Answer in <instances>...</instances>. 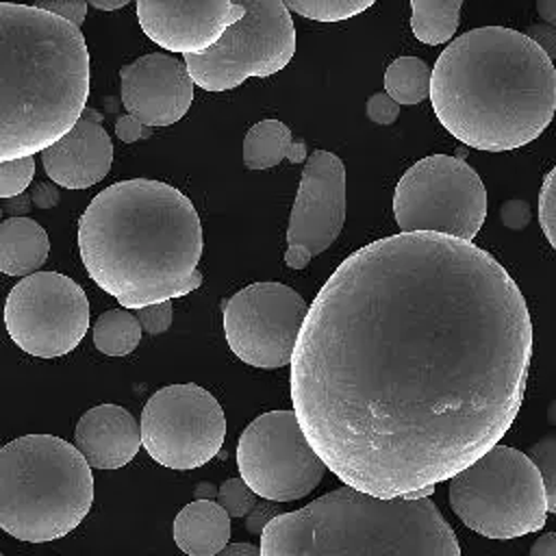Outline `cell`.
Instances as JSON below:
<instances>
[{
    "label": "cell",
    "mask_w": 556,
    "mask_h": 556,
    "mask_svg": "<svg viewBox=\"0 0 556 556\" xmlns=\"http://www.w3.org/2000/svg\"><path fill=\"white\" fill-rule=\"evenodd\" d=\"M532 324L486 250L400 232L352 252L326 280L291 356V402L343 484L393 497L437 486L515 421Z\"/></svg>",
    "instance_id": "obj_1"
},
{
    "label": "cell",
    "mask_w": 556,
    "mask_h": 556,
    "mask_svg": "<svg viewBox=\"0 0 556 556\" xmlns=\"http://www.w3.org/2000/svg\"><path fill=\"white\" fill-rule=\"evenodd\" d=\"M89 278L126 308L182 298L202 285V226L176 187L130 178L100 191L78 219Z\"/></svg>",
    "instance_id": "obj_2"
},
{
    "label": "cell",
    "mask_w": 556,
    "mask_h": 556,
    "mask_svg": "<svg viewBox=\"0 0 556 556\" xmlns=\"http://www.w3.org/2000/svg\"><path fill=\"white\" fill-rule=\"evenodd\" d=\"M430 100L443 128L469 148L504 152L534 141L556 111L554 61L526 33L482 26L439 54Z\"/></svg>",
    "instance_id": "obj_3"
},
{
    "label": "cell",
    "mask_w": 556,
    "mask_h": 556,
    "mask_svg": "<svg viewBox=\"0 0 556 556\" xmlns=\"http://www.w3.org/2000/svg\"><path fill=\"white\" fill-rule=\"evenodd\" d=\"M89 98L80 26L30 4L0 2V161L63 137Z\"/></svg>",
    "instance_id": "obj_4"
},
{
    "label": "cell",
    "mask_w": 556,
    "mask_h": 556,
    "mask_svg": "<svg viewBox=\"0 0 556 556\" xmlns=\"http://www.w3.org/2000/svg\"><path fill=\"white\" fill-rule=\"evenodd\" d=\"M258 547L263 556L460 554L454 530L430 497H380L350 484L300 510L274 515Z\"/></svg>",
    "instance_id": "obj_5"
},
{
    "label": "cell",
    "mask_w": 556,
    "mask_h": 556,
    "mask_svg": "<svg viewBox=\"0 0 556 556\" xmlns=\"http://www.w3.org/2000/svg\"><path fill=\"white\" fill-rule=\"evenodd\" d=\"M91 465L54 434H24L0 447V528L26 543L70 534L93 504Z\"/></svg>",
    "instance_id": "obj_6"
},
{
    "label": "cell",
    "mask_w": 556,
    "mask_h": 556,
    "mask_svg": "<svg viewBox=\"0 0 556 556\" xmlns=\"http://www.w3.org/2000/svg\"><path fill=\"white\" fill-rule=\"evenodd\" d=\"M458 519L486 539H515L545 526L543 480L528 454L500 441L447 478Z\"/></svg>",
    "instance_id": "obj_7"
},
{
    "label": "cell",
    "mask_w": 556,
    "mask_h": 556,
    "mask_svg": "<svg viewBox=\"0 0 556 556\" xmlns=\"http://www.w3.org/2000/svg\"><path fill=\"white\" fill-rule=\"evenodd\" d=\"M239 17L204 52H187L189 76L204 91H226L245 78L271 76L295 52V28L282 0H232Z\"/></svg>",
    "instance_id": "obj_8"
},
{
    "label": "cell",
    "mask_w": 556,
    "mask_h": 556,
    "mask_svg": "<svg viewBox=\"0 0 556 556\" xmlns=\"http://www.w3.org/2000/svg\"><path fill=\"white\" fill-rule=\"evenodd\" d=\"M393 215L402 232H441L471 241L486 217V189L463 159L432 154L402 174Z\"/></svg>",
    "instance_id": "obj_9"
},
{
    "label": "cell",
    "mask_w": 556,
    "mask_h": 556,
    "mask_svg": "<svg viewBox=\"0 0 556 556\" xmlns=\"http://www.w3.org/2000/svg\"><path fill=\"white\" fill-rule=\"evenodd\" d=\"M237 467L248 486L269 502L308 495L328 469L295 410H269L250 421L237 443Z\"/></svg>",
    "instance_id": "obj_10"
},
{
    "label": "cell",
    "mask_w": 556,
    "mask_h": 556,
    "mask_svg": "<svg viewBox=\"0 0 556 556\" xmlns=\"http://www.w3.org/2000/svg\"><path fill=\"white\" fill-rule=\"evenodd\" d=\"M141 445L159 465L189 471L217 456L226 437L219 402L200 384L159 389L141 410Z\"/></svg>",
    "instance_id": "obj_11"
},
{
    "label": "cell",
    "mask_w": 556,
    "mask_h": 556,
    "mask_svg": "<svg viewBox=\"0 0 556 556\" xmlns=\"http://www.w3.org/2000/svg\"><path fill=\"white\" fill-rule=\"evenodd\" d=\"M4 326L26 354H70L89 328V302L78 282L59 271H33L7 295Z\"/></svg>",
    "instance_id": "obj_12"
},
{
    "label": "cell",
    "mask_w": 556,
    "mask_h": 556,
    "mask_svg": "<svg viewBox=\"0 0 556 556\" xmlns=\"http://www.w3.org/2000/svg\"><path fill=\"white\" fill-rule=\"evenodd\" d=\"M306 300L280 282H254L224 302V334L237 358L258 369L291 363Z\"/></svg>",
    "instance_id": "obj_13"
},
{
    "label": "cell",
    "mask_w": 556,
    "mask_h": 556,
    "mask_svg": "<svg viewBox=\"0 0 556 556\" xmlns=\"http://www.w3.org/2000/svg\"><path fill=\"white\" fill-rule=\"evenodd\" d=\"M345 219V165L326 150L306 156L300 187L287 226L285 263L304 269L313 256L328 250Z\"/></svg>",
    "instance_id": "obj_14"
},
{
    "label": "cell",
    "mask_w": 556,
    "mask_h": 556,
    "mask_svg": "<svg viewBox=\"0 0 556 556\" xmlns=\"http://www.w3.org/2000/svg\"><path fill=\"white\" fill-rule=\"evenodd\" d=\"M232 0H137L141 30L156 46L195 54L211 48L239 17Z\"/></svg>",
    "instance_id": "obj_15"
},
{
    "label": "cell",
    "mask_w": 556,
    "mask_h": 556,
    "mask_svg": "<svg viewBox=\"0 0 556 556\" xmlns=\"http://www.w3.org/2000/svg\"><path fill=\"white\" fill-rule=\"evenodd\" d=\"M122 104L146 126H169L191 106L193 78L169 54H146L119 72Z\"/></svg>",
    "instance_id": "obj_16"
},
{
    "label": "cell",
    "mask_w": 556,
    "mask_h": 556,
    "mask_svg": "<svg viewBox=\"0 0 556 556\" xmlns=\"http://www.w3.org/2000/svg\"><path fill=\"white\" fill-rule=\"evenodd\" d=\"M39 154L52 182L65 189H87L109 174L113 143L102 126V115L85 106L74 126Z\"/></svg>",
    "instance_id": "obj_17"
},
{
    "label": "cell",
    "mask_w": 556,
    "mask_h": 556,
    "mask_svg": "<svg viewBox=\"0 0 556 556\" xmlns=\"http://www.w3.org/2000/svg\"><path fill=\"white\" fill-rule=\"evenodd\" d=\"M74 445L96 469H119L141 445L137 419L117 404H100L83 413L74 430Z\"/></svg>",
    "instance_id": "obj_18"
},
{
    "label": "cell",
    "mask_w": 556,
    "mask_h": 556,
    "mask_svg": "<svg viewBox=\"0 0 556 556\" xmlns=\"http://www.w3.org/2000/svg\"><path fill=\"white\" fill-rule=\"evenodd\" d=\"M174 543L191 556H215L230 541V515L219 502L193 500L174 519Z\"/></svg>",
    "instance_id": "obj_19"
},
{
    "label": "cell",
    "mask_w": 556,
    "mask_h": 556,
    "mask_svg": "<svg viewBox=\"0 0 556 556\" xmlns=\"http://www.w3.org/2000/svg\"><path fill=\"white\" fill-rule=\"evenodd\" d=\"M50 252L48 232L26 215L0 222V271L28 276L37 271Z\"/></svg>",
    "instance_id": "obj_20"
},
{
    "label": "cell",
    "mask_w": 556,
    "mask_h": 556,
    "mask_svg": "<svg viewBox=\"0 0 556 556\" xmlns=\"http://www.w3.org/2000/svg\"><path fill=\"white\" fill-rule=\"evenodd\" d=\"M306 146L293 141L287 124L278 119L256 122L243 139V163L248 169H269L280 161L302 163L306 161Z\"/></svg>",
    "instance_id": "obj_21"
},
{
    "label": "cell",
    "mask_w": 556,
    "mask_h": 556,
    "mask_svg": "<svg viewBox=\"0 0 556 556\" xmlns=\"http://www.w3.org/2000/svg\"><path fill=\"white\" fill-rule=\"evenodd\" d=\"M463 0H410L413 35L426 46L452 39L460 22Z\"/></svg>",
    "instance_id": "obj_22"
},
{
    "label": "cell",
    "mask_w": 556,
    "mask_h": 556,
    "mask_svg": "<svg viewBox=\"0 0 556 556\" xmlns=\"http://www.w3.org/2000/svg\"><path fill=\"white\" fill-rule=\"evenodd\" d=\"M432 70L417 56H397L384 72V91L400 104L413 106L430 96Z\"/></svg>",
    "instance_id": "obj_23"
},
{
    "label": "cell",
    "mask_w": 556,
    "mask_h": 556,
    "mask_svg": "<svg viewBox=\"0 0 556 556\" xmlns=\"http://www.w3.org/2000/svg\"><path fill=\"white\" fill-rule=\"evenodd\" d=\"M141 324L126 306L102 313L93 324V345L109 356L130 354L141 339Z\"/></svg>",
    "instance_id": "obj_24"
},
{
    "label": "cell",
    "mask_w": 556,
    "mask_h": 556,
    "mask_svg": "<svg viewBox=\"0 0 556 556\" xmlns=\"http://www.w3.org/2000/svg\"><path fill=\"white\" fill-rule=\"evenodd\" d=\"M289 11L315 22H341L369 9L376 0H282Z\"/></svg>",
    "instance_id": "obj_25"
},
{
    "label": "cell",
    "mask_w": 556,
    "mask_h": 556,
    "mask_svg": "<svg viewBox=\"0 0 556 556\" xmlns=\"http://www.w3.org/2000/svg\"><path fill=\"white\" fill-rule=\"evenodd\" d=\"M526 454L530 456V460L536 465L541 473L547 513L556 515V432L545 434L543 439L532 443Z\"/></svg>",
    "instance_id": "obj_26"
},
{
    "label": "cell",
    "mask_w": 556,
    "mask_h": 556,
    "mask_svg": "<svg viewBox=\"0 0 556 556\" xmlns=\"http://www.w3.org/2000/svg\"><path fill=\"white\" fill-rule=\"evenodd\" d=\"M35 176V154L0 161V200L28 189Z\"/></svg>",
    "instance_id": "obj_27"
},
{
    "label": "cell",
    "mask_w": 556,
    "mask_h": 556,
    "mask_svg": "<svg viewBox=\"0 0 556 556\" xmlns=\"http://www.w3.org/2000/svg\"><path fill=\"white\" fill-rule=\"evenodd\" d=\"M256 497L243 478H228L217 491V502L230 517H245L256 506Z\"/></svg>",
    "instance_id": "obj_28"
},
{
    "label": "cell",
    "mask_w": 556,
    "mask_h": 556,
    "mask_svg": "<svg viewBox=\"0 0 556 556\" xmlns=\"http://www.w3.org/2000/svg\"><path fill=\"white\" fill-rule=\"evenodd\" d=\"M539 224L556 250V165L545 176L541 191H539Z\"/></svg>",
    "instance_id": "obj_29"
},
{
    "label": "cell",
    "mask_w": 556,
    "mask_h": 556,
    "mask_svg": "<svg viewBox=\"0 0 556 556\" xmlns=\"http://www.w3.org/2000/svg\"><path fill=\"white\" fill-rule=\"evenodd\" d=\"M172 315H174L172 300H163V302H154L137 308V319L141 328L150 334H163L172 326Z\"/></svg>",
    "instance_id": "obj_30"
},
{
    "label": "cell",
    "mask_w": 556,
    "mask_h": 556,
    "mask_svg": "<svg viewBox=\"0 0 556 556\" xmlns=\"http://www.w3.org/2000/svg\"><path fill=\"white\" fill-rule=\"evenodd\" d=\"M367 117L378 126H391L400 115V102H395L387 91H378L367 100Z\"/></svg>",
    "instance_id": "obj_31"
},
{
    "label": "cell",
    "mask_w": 556,
    "mask_h": 556,
    "mask_svg": "<svg viewBox=\"0 0 556 556\" xmlns=\"http://www.w3.org/2000/svg\"><path fill=\"white\" fill-rule=\"evenodd\" d=\"M35 7L50 11L76 26H80L87 17V0H35Z\"/></svg>",
    "instance_id": "obj_32"
},
{
    "label": "cell",
    "mask_w": 556,
    "mask_h": 556,
    "mask_svg": "<svg viewBox=\"0 0 556 556\" xmlns=\"http://www.w3.org/2000/svg\"><path fill=\"white\" fill-rule=\"evenodd\" d=\"M500 219L510 230H523L532 219V208L526 200H506L500 206Z\"/></svg>",
    "instance_id": "obj_33"
},
{
    "label": "cell",
    "mask_w": 556,
    "mask_h": 556,
    "mask_svg": "<svg viewBox=\"0 0 556 556\" xmlns=\"http://www.w3.org/2000/svg\"><path fill=\"white\" fill-rule=\"evenodd\" d=\"M115 135L119 141L124 143H132V141H139V139H148L152 135V126H146L141 124L135 115H122L117 117L115 122Z\"/></svg>",
    "instance_id": "obj_34"
},
{
    "label": "cell",
    "mask_w": 556,
    "mask_h": 556,
    "mask_svg": "<svg viewBox=\"0 0 556 556\" xmlns=\"http://www.w3.org/2000/svg\"><path fill=\"white\" fill-rule=\"evenodd\" d=\"M526 35H528L534 43H539V46L543 48V52H545L552 61H556V26H552V24H547V22H543V24H532V26H528Z\"/></svg>",
    "instance_id": "obj_35"
},
{
    "label": "cell",
    "mask_w": 556,
    "mask_h": 556,
    "mask_svg": "<svg viewBox=\"0 0 556 556\" xmlns=\"http://www.w3.org/2000/svg\"><path fill=\"white\" fill-rule=\"evenodd\" d=\"M30 198H33V204L37 208H54L61 200V191H59L56 182L41 180V182H35Z\"/></svg>",
    "instance_id": "obj_36"
},
{
    "label": "cell",
    "mask_w": 556,
    "mask_h": 556,
    "mask_svg": "<svg viewBox=\"0 0 556 556\" xmlns=\"http://www.w3.org/2000/svg\"><path fill=\"white\" fill-rule=\"evenodd\" d=\"M269 510H271V504H261V508H258V504H256V506L248 513L245 526H248V530H250L252 534H261L263 528L269 523V519H271V517H267Z\"/></svg>",
    "instance_id": "obj_37"
},
{
    "label": "cell",
    "mask_w": 556,
    "mask_h": 556,
    "mask_svg": "<svg viewBox=\"0 0 556 556\" xmlns=\"http://www.w3.org/2000/svg\"><path fill=\"white\" fill-rule=\"evenodd\" d=\"M30 204H33V198L22 191V193H17V195L4 198L2 208H4L11 217H17V215H26V213L30 211Z\"/></svg>",
    "instance_id": "obj_38"
},
{
    "label": "cell",
    "mask_w": 556,
    "mask_h": 556,
    "mask_svg": "<svg viewBox=\"0 0 556 556\" xmlns=\"http://www.w3.org/2000/svg\"><path fill=\"white\" fill-rule=\"evenodd\" d=\"M530 556H556V532L539 536L530 547Z\"/></svg>",
    "instance_id": "obj_39"
},
{
    "label": "cell",
    "mask_w": 556,
    "mask_h": 556,
    "mask_svg": "<svg viewBox=\"0 0 556 556\" xmlns=\"http://www.w3.org/2000/svg\"><path fill=\"white\" fill-rule=\"evenodd\" d=\"M536 13L543 22L556 26V0H536Z\"/></svg>",
    "instance_id": "obj_40"
},
{
    "label": "cell",
    "mask_w": 556,
    "mask_h": 556,
    "mask_svg": "<svg viewBox=\"0 0 556 556\" xmlns=\"http://www.w3.org/2000/svg\"><path fill=\"white\" fill-rule=\"evenodd\" d=\"M219 554H252L254 556V554H261V547L250 545V543H232V545L226 543V547Z\"/></svg>",
    "instance_id": "obj_41"
},
{
    "label": "cell",
    "mask_w": 556,
    "mask_h": 556,
    "mask_svg": "<svg viewBox=\"0 0 556 556\" xmlns=\"http://www.w3.org/2000/svg\"><path fill=\"white\" fill-rule=\"evenodd\" d=\"M217 486L213 482H200L195 486V500H215L217 497Z\"/></svg>",
    "instance_id": "obj_42"
},
{
    "label": "cell",
    "mask_w": 556,
    "mask_h": 556,
    "mask_svg": "<svg viewBox=\"0 0 556 556\" xmlns=\"http://www.w3.org/2000/svg\"><path fill=\"white\" fill-rule=\"evenodd\" d=\"M130 0H87V4L100 9V11H115V9H122L126 7Z\"/></svg>",
    "instance_id": "obj_43"
},
{
    "label": "cell",
    "mask_w": 556,
    "mask_h": 556,
    "mask_svg": "<svg viewBox=\"0 0 556 556\" xmlns=\"http://www.w3.org/2000/svg\"><path fill=\"white\" fill-rule=\"evenodd\" d=\"M547 424L556 428V400H552L547 406Z\"/></svg>",
    "instance_id": "obj_44"
},
{
    "label": "cell",
    "mask_w": 556,
    "mask_h": 556,
    "mask_svg": "<svg viewBox=\"0 0 556 556\" xmlns=\"http://www.w3.org/2000/svg\"><path fill=\"white\" fill-rule=\"evenodd\" d=\"M2 211H4V208H2V204H0V215H2Z\"/></svg>",
    "instance_id": "obj_45"
}]
</instances>
